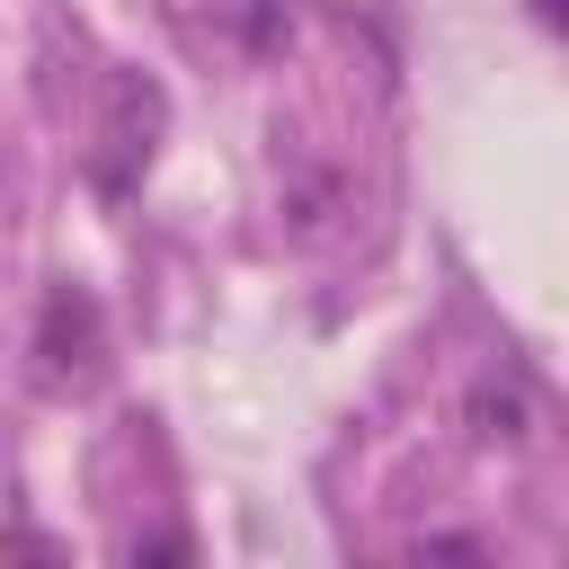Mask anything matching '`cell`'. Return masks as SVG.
Segmentation results:
<instances>
[{
  "label": "cell",
  "instance_id": "6da1fadb",
  "mask_svg": "<svg viewBox=\"0 0 569 569\" xmlns=\"http://www.w3.org/2000/svg\"><path fill=\"white\" fill-rule=\"evenodd\" d=\"M160 124H169V98L151 71H116L107 80V107H98V142H89V187L107 204H124L160 151Z\"/></svg>",
  "mask_w": 569,
  "mask_h": 569
},
{
  "label": "cell",
  "instance_id": "7a4b0ae2",
  "mask_svg": "<svg viewBox=\"0 0 569 569\" xmlns=\"http://www.w3.org/2000/svg\"><path fill=\"white\" fill-rule=\"evenodd\" d=\"M36 382L44 391H98L107 382V311L89 284H53L36 311Z\"/></svg>",
  "mask_w": 569,
  "mask_h": 569
},
{
  "label": "cell",
  "instance_id": "3957f363",
  "mask_svg": "<svg viewBox=\"0 0 569 569\" xmlns=\"http://www.w3.org/2000/svg\"><path fill=\"white\" fill-rule=\"evenodd\" d=\"M276 222H284V240L320 249V240L347 222V178L320 169V160H293V169L276 178Z\"/></svg>",
  "mask_w": 569,
  "mask_h": 569
},
{
  "label": "cell",
  "instance_id": "277c9868",
  "mask_svg": "<svg viewBox=\"0 0 569 569\" xmlns=\"http://www.w3.org/2000/svg\"><path fill=\"white\" fill-rule=\"evenodd\" d=\"M471 436H480V445H525V436H533L525 382H480V391H471Z\"/></svg>",
  "mask_w": 569,
  "mask_h": 569
},
{
  "label": "cell",
  "instance_id": "5b68a950",
  "mask_svg": "<svg viewBox=\"0 0 569 569\" xmlns=\"http://www.w3.org/2000/svg\"><path fill=\"white\" fill-rule=\"evenodd\" d=\"M124 551H133V560H196V542H187V533H133Z\"/></svg>",
  "mask_w": 569,
  "mask_h": 569
},
{
  "label": "cell",
  "instance_id": "8992f818",
  "mask_svg": "<svg viewBox=\"0 0 569 569\" xmlns=\"http://www.w3.org/2000/svg\"><path fill=\"white\" fill-rule=\"evenodd\" d=\"M418 560H489V551H480L471 533H427V542H418Z\"/></svg>",
  "mask_w": 569,
  "mask_h": 569
},
{
  "label": "cell",
  "instance_id": "52a82bcc",
  "mask_svg": "<svg viewBox=\"0 0 569 569\" xmlns=\"http://www.w3.org/2000/svg\"><path fill=\"white\" fill-rule=\"evenodd\" d=\"M0 560H53L44 533H0Z\"/></svg>",
  "mask_w": 569,
  "mask_h": 569
},
{
  "label": "cell",
  "instance_id": "ba28073f",
  "mask_svg": "<svg viewBox=\"0 0 569 569\" xmlns=\"http://www.w3.org/2000/svg\"><path fill=\"white\" fill-rule=\"evenodd\" d=\"M533 9H542V27H560V0H533Z\"/></svg>",
  "mask_w": 569,
  "mask_h": 569
}]
</instances>
